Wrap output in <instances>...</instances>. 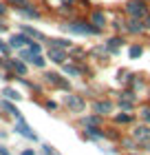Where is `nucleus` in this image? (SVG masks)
<instances>
[{
    "label": "nucleus",
    "mask_w": 150,
    "mask_h": 155,
    "mask_svg": "<svg viewBox=\"0 0 150 155\" xmlns=\"http://www.w3.org/2000/svg\"><path fill=\"white\" fill-rule=\"evenodd\" d=\"M31 62H33L35 67H44V62H46V60H44V55L40 53V55H33V60H31Z\"/></svg>",
    "instance_id": "27"
},
{
    "label": "nucleus",
    "mask_w": 150,
    "mask_h": 155,
    "mask_svg": "<svg viewBox=\"0 0 150 155\" xmlns=\"http://www.w3.org/2000/svg\"><path fill=\"white\" fill-rule=\"evenodd\" d=\"M20 155H35V153H33V149H24V151L20 153Z\"/></svg>",
    "instance_id": "34"
},
{
    "label": "nucleus",
    "mask_w": 150,
    "mask_h": 155,
    "mask_svg": "<svg viewBox=\"0 0 150 155\" xmlns=\"http://www.w3.org/2000/svg\"><path fill=\"white\" fill-rule=\"evenodd\" d=\"M46 82L55 84V87H62L64 91H69V89H71V84H69L66 80H62V78H60L58 73H46Z\"/></svg>",
    "instance_id": "11"
},
{
    "label": "nucleus",
    "mask_w": 150,
    "mask_h": 155,
    "mask_svg": "<svg viewBox=\"0 0 150 155\" xmlns=\"http://www.w3.org/2000/svg\"><path fill=\"white\" fill-rule=\"evenodd\" d=\"M20 60H33V51L29 47L27 49H22V51H20Z\"/></svg>",
    "instance_id": "25"
},
{
    "label": "nucleus",
    "mask_w": 150,
    "mask_h": 155,
    "mask_svg": "<svg viewBox=\"0 0 150 155\" xmlns=\"http://www.w3.org/2000/svg\"><path fill=\"white\" fill-rule=\"evenodd\" d=\"M42 155H58L53 151V146H49V144H42Z\"/></svg>",
    "instance_id": "28"
},
{
    "label": "nucleus",
    "mask_w": 150,
    "mask_h": 155,
    "mask_svg": "<svg viewBox=\"0 0 150 155\" xmlns=\"http://www.w3.org/2000/svg\"><path fill=\"white\" fill-rule=\"evenodd\" d=\"M144 55V47H139V45H132V47H128V58H132V60H137Z\"/></svg>",
    "instance_id": "16"
},
{
    "label": "nucleus",
    "mask_w": 150,
    "mask_h": 155,
    "mask_svg": "<svg viewBox=\"0 0 150 155\" xmlns=\"http://www.w3.org/2000/svg\"><path fill=\"white\" fill-rule=\"evenodd\" d=\"M22 13H24V16H29V18H40V11H38V9H31L29 5H24Z\"/></svg>",
    "instance_id": "23"
},
{
    "label": "nucleus",
    "mask_w": 150,
    "mask_h": 155,
    "mask_svg": "<svg viewBox=\"0 0 150 155\" xmlns=\"http://www.w3.org/2000/svg\"><path fill=\"white\" fill-rule=\"evenodd\" d=\"M132 137L137 140L139 144H148L150 142V124H141L132 131Z\"/></svg>",
    "instance_id": "5"
},
{
    "label": "nucleus",
    "mask_w": 150,
    "mask_h": 155,
    "mask_svg": "<svg viewBox=\"0 0 150 155\" xmlns=\"http://www.w3.org/2000/svg\"><path fill=\"white\" fill-rule=\"evenodd\" d=\"M11 5H18V7H24V0H9Z\"/></svg>",
    "instance_id": "32"
},
{
    "label": "nucleus",
    "mask_w": 150,
    "mask_h": 155,
    "mask_svg": "<svg viewBox=\"0 0 150 155\" xmlns=\"http://www.w3.org/2000/svg\"><path fill=\"white\" fill-rule=\"evenodd\" d=\"M31 45H33V40L27 36V33L11 36V40H9V47H13V49H22V47H31Z\"/></svg>",
    "instance_id": "6"
},
{
    "label": "nucleus",
    "mask_w": 150,
    "mask_h": 155,
    "mask_svg": "<svg viewBox=\"0 0 150 155\" xmlns=\"http://www.w3.org/2000/svg\"><path fill=\"white\" fill-rule=\"evenodd\" d=\"M2 109L7 111V113H11V115L16 117V120H18V117H22V115H20V111H18V109L11 104V100H5V102H2Z\"/></svg>",
    "instance_id": "18"
},
{
    "label": "nucleus",
    "mask_w": 150,
    "mask_h": 155,
    "mask_svg": "<svg viewBox=\"0 0 150 155\" xmlns=\"http://www.w3.org/2000/svg\"><path fill=\"white\" fill-rule=\"evenodd\" d=\"M46 109L49 111H55V109H58V104H55V102H46Z\"/></svg>",
    "instance_id": "31"
},
{
    "label": "nucleus",
    "mask_w": 150,
    "mask_h": 155,
    "mask_svg": "<svg viewBox=\"0 0 150 155\" xmlns=\"http://www.w3.org/2000/svg\"><path fill=\"white\" fill-rule=\"evenodd\" d=\"M130 155H139V153H130Z\"/></svg>",
    "instance_id": "39"
},
{
    "label": "nucleus",
    "mask_w": 150,
    "mask_h": 155,
    "mask_svg": "<svg viewBox=\"0 0 150 155\" xmlns=\"http://www.w3.org/2000/svg\"><path fill=\"white\" fill-rule=\"evenodd\" d=\"M64 71H66L69 75H80V73H82V69H80V67H75V64H66V62H64Z\"/></svg>",
    "instance_id": "22"
},
{
    "label": "nucleus",
    "mask_w": 150,
    "mask_h": 155,
    "mask_svg": "<svg viewBox=\"0 0 150 155\" xmlns=\"http://www.w3.org/2000/svg\"><path fill=\"white\" fill-rule=\"evenodd\" d=\"M2 64H5V69H11L16 75H27V64L20 62V60H9V58H7Z\"/></svg>",
    "instance_id": "8"
},
{
    "label": "nucleus",
    "mask_w": 150,
    "mask_h": 155,
    "mask_svg": "<svg viewBox=\"0 0 150 155\" xmlns=\"http://www.w3.org/2000/svg\"><path fill=\"white\" fill-rule=\"evenodd\" d=\"M5 13H7V7H5L2 2H0V16H5Z\"/></svg>",
    "instance_id": "36"
},
{
    "label": "nucleus",
    "mask_w": 150,
    "mask_h": 155,
    "mask_svg": "<svg viewBox=\"0 0 150 155\" xmlns=\"http://www.w3.org/2000/svg\"><path fill=\"white\" fill-rule=\"evenodd\" d=\"M121 111H124V113H128V111H132V100H126V97H121Z\"/></svg>",
    "instance_id": "24"
},
{
    "label": "nucleus",
    "mask_w": 150,
    "mask_h": 155,
    "mask_svg": "<svg viewBox=\"0 0 150 155\" xmlns=\"http://www.w3.org/2000/svg\"><path fill=\"white\" fill-rule=\"evenodd\" d=\"M144 25H146V29H150V13L146 16V20H144Z\"/></svg>",
    "instance_id": "35"
},
{
    "label": "nucleus",
    "mask_w": 150,
    "mask_h": 155,
    "mask_svg": "<svg viewBox=\"0 0 150 155\" xmlns=\"http://www.w3.org/2000/svg\"><path fill=\"white\" fill-rule=\"evenodd\" d=\"M121 38H108V42H106V49H108V51H113V53H117L119 51V47H121Z\"/></svg>",
    "instance_id": "15"
},
{
    "label": "nucleus",
    "mask_w": 150,
    "mask_h": 155,
    "mask_svg": "<svg viewBox=\"0 0 150 155\" xmlns=\"http://www.w3.org/2000/svg\"><path fill=\"white\" fill-rule=\"evenodd\" d=\"M126 11H128V16H132L135 20H139V18L148 16V5H146V0H128Z\"/></svg>",
    "instance_id": "1"
},
{
    "label": "nucleus",
    "mask_w": 150,
    "mask_h": 155,
    "mask_svg": "<svg viewBox=\"0 0 150 155\" xmlns=\"http://www.w3.org/2000/svg\"><path fill=\"white\" fill-rule=\"evenodd\" d=\"M0 53H9V47H7L2 40H0Z\"/></svg>",
    "instance_id": "30"
},
{
    "label": "nucleus",
    "mask_w": 150,
    "mask_h": 155,
    "mask_svg": "<svg viewBox=\"0 0 150 155\" xmlns=\"http://www.w3.org/2000/svg\"><path fill=\"white\" fill-rule=\"evenodd\" d=\"M91 25L93 27H97V29H104L106 27V16H104V11H93L91 13Z\"/></svg>",
    "instance_id": "10"
},
{
    "label": "nucleus",
    "mask_w": 150,
    "mask_h": 155,
    "mask_svg": "<svg viewBox=\"0 0 150 155\" xmlns=\"http://www.w3.org/2000/svg\"><path fill=\"white\" fill-rule=\"evenodd\" d=\"M93 113L95 115H110L113 113V102L110 100H97V102H93Z\"/></svg>",
    "instance_id": "4"
},
{
    "label": "nucleus",
    "mask_w": 150,
    "mask_h": 155,
    "mask_svg": "<svg viewBox=\"0 0 150 155\" xmlns=\"http://www.w3.org/2000/svg\"><path fill=\"white\" fill-rule=\"evenodd\" d=\"M22 33H27L29 38H35V40H44V33L38 31V29H33L31 25H22Z\"/></svg>",
    "instance_id": "13"
},
{
    "label": "nucleus",
    "mask_w": 150,
    "mask_h": 155,
    "mask_svg": "<svg viewBox=\"0 0 150 155\" xmlns=\"http://www.w3.org/2000/svg\"><path fill=\"white\" fill-rule=\"evenodd\" d=\"M2 31H7V25H2V22H0V33H2Z\"/></svg>",
    "instance_id": "38"
},
{
    "label": "nucleus",
    "mask_w": 150,
    "mask_h": 155,
    "mask_svg": "<svg viewBox=\"0 0 150 155\" xmlns=\"http://www.w3.org/2000/svg\"><path fill=\"white\" fill-rule=\"evenodd\" d=\"M84 126H99V122H102V115H88L82 120Z\"/></svg>",
    "instance_id": "20"
},
{
    "label": "nucleus",
    "mask_w": 150,
    "mask_h": 155,
    "mask_svg": "<svg viewBox=\"0 0 150 155\" xmlns=\"http://www.w3.org/2000/svg\"><path fill=\"white\" fill-rule=\"evenodd\" d=\"M104 133L97 129V126H86V131H84V140H102Z\"/></svg>",
    "instance_id": "12"
},
{
    "label": "nucleus",
    "mask_w": 150,
    "mask_h": 155,
    "mask_svg": "<svg viewBox=\"0 0 150 155\" xmlns=\"http://www.w3.org/2000/svg\"><path fill=\"white\" fill-rule=\"evenodd\" d=\"M29 49H31V51H33V55H40V53H42V47L38 45V42H33V45H31Z\"/></svg>",
    "instance_id": "29"
},
{
    "label": "nucleus",
    "mask_w": 150,
    "mask_h": 155,
    "mask_svg": "<svg viewBox=\"0 0 150 155\" xmlns=\"http://www.w3.org/2000/svg\"><path fill=\"white\" fill-rule=\"evenodd\" d=\"M139 115H141V120H144L146 124H150V107H144V109H141V113H139Z\"/></svg>",
    "instance_id": "26"
},
{
    "label": "nucleus",
    "mask_w": 150,
    "mask_h": 155,
    "mask_svg": "<svg viewBox=\"0 0 150 155\" xmlns=\"http://www.w3.org/2000/svg\"><path fill=\"white\" fill-rule=\"evenodd\" d=\"M0 155H11V153H9V149H7V146H0Z\"/></svg>",
    "instance_id": "33"
},
{
    "label": "nucleus",
    "mask_w": 150,
    "mask_h": 155,
    "mask_svg": "<svg viewBox=\"0 0 150 155\" xmlns=\"http://www.w3.org/2000/svg\"><path fill=\"white\" fill-rule=\"evenodd\" d=\"M60 2H62V5H66V7H69V5H73V2H75V0H60Z\"/></svg>",
    "instance_id": "37"
},
{
    "label": "nucleus",
    "mask_w": 150,
    "mask_h": 155,
    "mask_svg": "<svg viewBox=\"0 0 150 155\" xmlns=\"http://www.w3.org/2000/svg\"><path fill=\"white\" fill-rule=\"evenodd\" d=\"M126 29L130 31V33H141V31L146 29V25H144V22H139V20H135V18H132L130 22H128V27H126Z\"/></svg>",
    "instance_id": "14"
},
{
    "label": "nucleus",
    "mask_w": 150,
    "mask_h": 155,
    "mask_svg": "<svg viewBox=\"0 0 150 155\" xmlns=\"http://www.w3.org/2000/svg\"><path fill=\"white\" fill-rule=\"evenodd\" d=\"M66 29L69 31H73V33H82V36H93V33H99L102 29H97V27H93L88 22H84V20H77V22H71L66 25Z\"/></svg>",
    "instance_id": "2"
},
{
    "label": "nucleus",
    "mask_w": 150,
    "mask_h": 155,
    "mask_svg": "<svg viewBox=\"0 0 150 155\" xmlns=\"http://www.w3.org/2000/svg\"><path fill=\"white\" fill-rule=\"evenodd\" d=\"M64 102H66V107H69L71 113H82V111L86 109V104H84V100L80 95H66Z\"/></svg>",
    "instance_id": "3"
},
{
    "label": "nucleus",
    "mask_w": 150,
    "mask_h": 155,
    "mask_svg": "<svg viewBox=\"0 0 150 155\" xmlns=\"http://www.w3.org/2000/svg\"><path fill=\"white\" fill-rule=\"evenodd\" d=\"M49 58H51L55 64H64V62L69 60L66 58V51H64V49H55V47L49 49Z\"/></svg>",
    "instance_id": "9"
},
{
    "label": "nucleus",
    "mask_w": 150,
    "mask_h": 155,
    "mask_svg": "<svg viewBox=\"0 0 150 155\" xmlns=\"http://www.w3.org/2000/svg\"><path fill=\"white\" fill-rule=\"evenodd\" d=\"M115 122L117 124H130L132 122V113H119V115H115Z\"/></svg>",
    "instance_id": "21"
},
{
    "label": "nucleus",
    "mask_w": 150,
    "mask_h": 155,
    "mask_svg": "<svg viewBox=\"0 0 150 155\" xmlns=\"http://www.w3.org/2000/svg\"><path fill=\"white\" fill-rule=\"evenodd\" d=\"M2 93H5V100H11V102H20L22 100V95H20L16 89H5Z\"/></svg>",
    "instance_id": "17"
},
{
    "label": "nucleus",
    "mask_w": 150,
    "mask_h": 155,
    "mask_svg": "<svg viewBox=\"0 0 150 155\" xmlns=\"http://www.w3.org/2000/svg\"><path fill=\"white\" fill-rule=\"evenodd\" d=\"M16 131L20 133V135H24V137H29V140H33V142H38V135L31 131V126L24 122L22 117H18V122H16Z\"/></svg>",
    "instance_id": "7"
},
{
    "label": "nucleus",
    "mask_w": 150,
    "mask_h": 155,
    "mask_svg": "<svg viewBox=\"0 0 150 155\" xmlns=\"http://www.w3.org/2000/svg\"><path fill=\"white\" fill-rule=\"evenodd\" d=\"M51 45L55 49H71V40H66V38H55V40H51Z\"/></svg>",
    "instance_id": "19"
}]
</instances>
